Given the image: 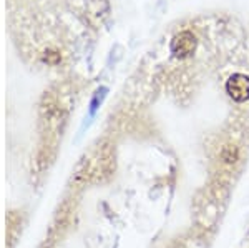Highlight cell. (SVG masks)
<instances>
[{"label": "cell", "mask_w": 249, "mask_h": 248, "mask_svg": "<svg viewBox=\"0 0 249 248\" xmlns=\"http://www.w3.org/2000/svg\"><path fill=\"white\" fill-rule=\"evenodd\" d=\"M20 231H22V213L20 211H9L7 215V248H14L15 242L20 237Z\"/></svg>", "instance_id": "cell-4"}, {"label": "cell", "mask_w": 249, "mask_h": 248, "mask_svg": "<svg viewBox=\"0 0 249 248\" xmlns=\"http://www.w3.org/2000/svg\"><path fill=\"white\" fill-rule=\"evenodd\" d=\"M113 170L115 157L110 145H98L91 152L90 157L82 162L77 173V180H82L85 183H96L110 177Z\"/></svg>", "instance_id": "cell-1"}, {"label": "cell", "mask_w": 249, "mask_h": 248, "mask_svg": "<svg viewBox=\"0 0 249 248\" xmlns=\"http://www.w3.org/2000/svg\"><path fill=\"white\" fill-rule=\"evenodd\" d=\"M226 92L234 102H246L249 100V77L244 74L231 75L226 82Z\"/></svg>", "instance_id": "cell-3"}, {"label": "cell", "mask_w": 249, "mask_h": 248, "mask_svg": "<svg viewBox=\"0 0 249 248\" xmlns=\"http://www.w3.org/2000/svg\"><path fill=\"white\" fill-rule=\"evenodd\" d=\"M223 158L226 160L228 163L236 162V149L232 145H228L226 149L223 150Z\"/></svg>", "instance_id": "cell-5"}, {"label": "cell", "mask_w": 249, "mask_h": 248, "mask_svg": "<svg viewBox=\"0 0 249 248\" xmlns=\"http://www.w3.org/2000/svg\"><path fill=\"white\" fill-rule=\"evenodd\" d=\"M196 45H198L196 35L190 30H183L171 40V54L176 58H188L195 54Z\"/></svg>", "instance_id": "cell-2"}]
</instances>
